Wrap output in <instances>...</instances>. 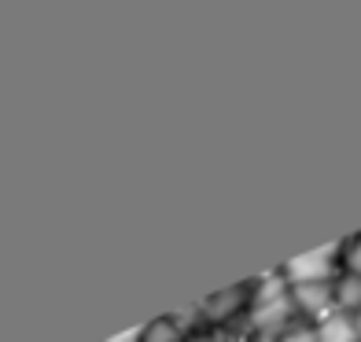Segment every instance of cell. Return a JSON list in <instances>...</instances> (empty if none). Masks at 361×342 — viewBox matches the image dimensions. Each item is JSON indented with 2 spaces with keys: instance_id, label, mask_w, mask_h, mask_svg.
Here are the masks:
<instances>
[{
  "instance_id": "52a82bcc",
  "label": "cell",
  "mask_w": 361,
  "mask_h": 342,
  "mask_svg": "<svg viewBox=\"0 0 361 342\" xmlns=\"http://www.w3.org/2000/svg\"><path fill=\"white\" fill-rule=\"evenodd\" d=\"M107 342H144V328H133V331H126V335H114Z\"/></svg>"
},
{
  "instance_id": "277c9868",
  "label": "cell",
  "mask_w": 361,
  "mask_h": 342,
  "mask_svg": "<svg viewBox=\"0 0 361 342\" xmlns=\"http://www.w3.org/2000/svg\"><path fill=\"white\" fill-rule=\"evenodd\" d=\"M314 342H361V338H357V331H354V320L343 317V313H336V317L314 324Z\"/></svg>"
},
{
  "instance_id": "8992f818",
  "label": "cell",
  "mask_w": 361,
  "mask_h": 342,
  "mask_svg": "<svg viewBox=\"0 0 361 342\" xmlns=\"http://www.w3.org/2000/svg\"><path fill=\"white\" fill-rule=\"evenodd\" d=\"M343 272H354L361 276V232L343 239Z\"/></svg>"
},
{
  "instance_id": "5b68a950",
  "label": "cell",
  "mask_w": 361,
  "mask_h": 342,
  "mask_svg": "<svg viewBox=\"0 0 361 342\" xmlns=\"http://www.w3.org/2000/svg\"><path fill=\"white\" fill-rule=\"evenodd\" d=\"M144 342H185V331L170 317H162V320L144 324Z\"/></svg>"
},
{
  "instance_id": "6da1fadb",
  "label": "cell",
  "mask_w": 361,
  "mask_h": 342,
  "mask_svg": "<svg viewBox=\"0 0 361 342\" xmlns=\"http://www.w3.org/2000/svg\"><path fill=\"white\" fill-rule=\"evenodd\" d=\"M281 276L288 287H302V284H332L343 276V243L332 247H317L310 254H299L291 262L281 265Z\"/></svg>"
},
{
  "instance_id": "3957f363",
  "label": "cell",
  "mask_w": 361,
  "mask_h": 342,
  "mask_svg": "<svg viewBox=\"0 0 361 342\" xmlns=\"http://www.w3.org/2000/svg\"><path fill=\"white\" fill-rule=\"evenodd\" d=\"M251 305V284L247 287H228L221 295H210L207 302H200V324H228L240 309Z\"/></svg>"
},
{
  "instance_id": "7a4b0ae2",
  "label": "cell",
  "mask_w": 361,
  "mask_h": 342,
  "mask_svg": "<svg viewBox=\"0 0 361 342\" xmlns=\"http://www.w3.org/2000/svg\"><path fill=\"white\" fill-rule=\"evenodd\" d=\"M291 302L295 313L302 317V324H321L328 317H336V280L332 284H302L291 287Z\"/></svg>"
}]
</instances>
